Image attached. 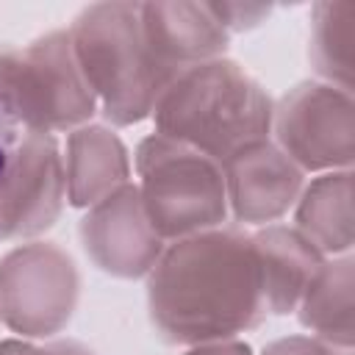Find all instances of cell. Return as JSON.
<instances>
[{
    "instance_id": "12",
    "label": "cell",
    "mask_w": 355,
    "mask_h": 355,
    "mask_svg": "<svg viewBox=\"0 0 355 355\" xmlns=\"http://www.w3.org/2000/svg\"><path fill=\"white\" fill-rule=\"evenodd\" d=\"M67 202L72 208H92L94 202L130 183L133 161L119 133L100 122H86L67 133L64 141Z\"/></svg>"
},
{
    "instance_id": "3",
    "label": "cell",
    "mask_w": 355,
    "mask_h": 355,
    "mask_svg": "<svg viewBox=\"0 0 355 355\" xmlns=\"http://www.w3.org/2000/svg\"><path fill=\"white\" fill-rule=\"evenodd\" d=\"M67 33L103 116L116 128L150 119L175 78L153 58L141 36L139 3H92Z\"/></svg>"
},
{
    "instance_id": "23",
    "label": "cell",
    "mask_w": 355,
    "mask_h": 355,
    "mask_svg": "<svg viewBox=\"0 0 355 355\" xmlns=\"http://www.w3.org/2000/svg\"><path fill=\"white\" fill-rule=\"evenodd\" d=\"M0 139H6V141H17L19 136H14V133H8V130H6L3 125H0Z\"/></svg>"
},
{
    "instance_id": "10",
    "label": "cell",
    "mask_w": 355,
    "mask_h": 355,
    "mask_svg": "<svg viewBox=\"0 0 355 355\" xmlns=\"http://www.w3.org/2000/svg\"><path fill=\"white\" fill-rule=\"evenodd\" d=\"M222 175L230 216L252 227L283 219L305 186V172L297 169L272 139L252 141L233 153L222 161Z\"/></svg>"
},
{
    "instance_id": "13",
    "label": "cell",
    "mask_w": 355,
    "mask_h": 355,
    "mask_svg": "<svg viewBox=\"0 0 355 355\" xmlns=\"http://www.w3.org/2000/svg\"><path fill=\"white\" fill-rule=\"evenodd\" d=\"M250 241L261 272L266 313H294L324 255L294 225H263L250 233Z\"/></svg>"
},
{
    "instance_id": "20",
    "label": "cell",
    "mask_w": 355,
    "mask_h": 355,
    "mask_svg": "<svg viewBox=\"0 0 355 355\" xmlns=\"http://www.w3.org/2000/svg\"><path fill=\"white\" fill-rule=\"evenodd\" d=\"M0 355H44L42 344H33L28 338H0Z\"/></svg>"
},
{
    "instance_id": "18",
    "label": "cell",
    "mask_w": 355,
    "mask_h": 355,
    "mask_svg": "<svg viewBox=\"0 0 355 355\" xmlns=\"http://www.w3.org/2000/svg\"><path fill=\"white\" fill-rule=\"evenodd\" d=\"M261 355H352V349H336L313 336H283L269 341Z\"/></svg>"
},
{
    "instance_id": "7",
    "label": "cell",
    "mask_w": 355,
    "mask_h": 355,
    "mask_svg": "<svg viewBox=\"0 0 355 355\" xmlns=\"http://www.w3.org/2000/svg\"><path fill=\"white\" fill-rule=\"evenodd\" d=\"M269 139L305 175L352 169L355 103L352 94L324 80L291 86L272 111Z\"/></svg>"
},
{
    "instance_id": "2",
    "label": "cell",
    "mask_w": 355,
    "mask_h": 355,
    "mask_svg": "<svg viewBox=\"0 0 355 355\" xmlns=\"http://www.w3.org/2000/svg\"><path fill=\"white\" fill-rule=\"evenodd\" d=\"M275 100L233 58L180 72L153 111L155 133L180 141L219 166L241 147L269 139Z\"/></svg>"
},
{
    "instance_id": "22",
    "label": "cell",
    "mask_w": 355,
    "mask_h": 355,
    "mask_svg": "<svg viewBox=\"0 0 355 355\" xmlns=\"http://www.w3.org/2000/svg\"><path fill=\"white\" fill-rule=\"evenodd\" d=\"M14 141H6L0 139V178H3V169H6V161H8V150H11Z\"/></svg>"
},
{
    "instance_id": "15",
    "label": "cell",
    "mask_w": 355,
    "mask_h": 355,
    "mask_svg": "<svg viewBox=\"0 0 355 355\" xmlns=\"http://www.w3.org/2000/svg\"><path fill=\"white\" fill-rule=\"evenodd\" d=\"M297 319L308 336L336 347L352 349L355 338V261L352 255L324 258L313 280L308 283Z\"/></svg>"
},
{
    "instance_id": "17",
    "label": "cell",
    "mask_w": 355,
    "mask_h": 355,
    "mask_svg": "<svg viewBox=\"0 0 355 355\" xmlns=\"http://www.w3.org/2000/svg\"><path fill=\"white\" fill-rule=\"evenodd\" d=\"M205 6L211 11V17L225 28L227 36L252 31L261 22H266L272 14V6H266V3H227V0H222V3H205Z\"/></svg>"
},
{
    "instance_id": "5",
    "label": "cell",
    "mask_w": 355,
    "mask_h": 355,
    "mask_svg": "<svg viewBox=\"0 0 355 355\" xmlns=\"http://www.w3.org/2000/svg\"><path fill=\"white\" fill-rule=\"evenodd\" d=\"M133 169L147 219L166 244L227 222L225 175L214 158L150 133L136 144Z\"/></svg>"
},
{
    "instance_id": "8",
    "label": "cell",
    "mask_w": 355,
    "mask_h": 355,
    "mask_svg": "<svg viewBox=\"0 0 355 355\" xmlns=\"http://www.w3.org/2000/svg\"><path fill=\"white\" fill-rule=\"evenodd\" d=\"M67 205L61 141L50 133H22L0 178V241H33Z\"/></svg>"
},
{
    "instance_id": "14",
    "label": "cell",
    "mask_w": 355,
    "mask_h": 355,
    "mask_svg": "<svg viewBox=\"0 0 355 355\" xmlns=\"http://www.w3.org/2000/svg\"><path fill=\"white\" fill-rule=\"evenodd\" d=\"M294 227L324 255H349L355 241L352 222V169L316 175L294 202Z\"/></svg>"
},
{
    "instance_id": "19",
    "label": "cell",
    "mask_w": 355,
    "mask_h": 355,
    "mask_svg": "<svg viewBox=\"0 0 355 355\" xmlns=\"http://www.w3.org/2000/svg\"><path fill=\"white\" fill-rule=\"evenodd\" d=\"M183 355H255L252 347L241 338H227V341H208V344H194L186 347Z\"/></svg>"
},
{
    "instance_id": "21",
    "label": "cell",
    "mask_w": 355,
    "mask_h": 355,
    "mask_svg": "<svg viewBox=\"0 0 355 355\" xmlns=\"http://www.w3.org/2000/svg\"><path fill=\"white\" fill-rule=\"evenodd\" d=\"M42 352L44 355H94L89 347H83L80 341H72V338L47 341V344H42Z\"/></svg>"
},
{
    "instance_id": "16",
    "label": "cell",
    "mask_w": 355,
    "mask_h": 355,
    "mask_svg": "<svg viewBox=\"0 0 355 355\" xmlns=\"http://www.w3.org/2000/svg\"><path fill=\"white\" fill-rule=\"evenodd\" d=\"M308 58L319 80L352 94L355 83V3L322 0L311 8Z\"/></svg>"
},
{
    "instance_id": "6",
    "label": "cell",
    "mask_w": 355,
    "mask_h": 355,
    "mask_svg": "<svg viewBox=\"0 0 355 355\" xmlns=\"http://www.w3.org/2000/svg\"><path fill=\"white\" fill-rule=\"evenodd\" d=\"M78 300V266L58 244L33 239L0 258V322L19 338H53L72 322Z\"/></svg>"
},
{
    "instance_id": "9",
    "label": "cell",
    "mask_w": 355,
    "mask_h": 355,
    "mask_svg": "<svg viewBox=\"0 0 355 355\" xmlns=\"http://www.w3.org/2000/svg\"><path fill=\"white\" fill-rule=\"evenodd\" d=\"M78 236L89 261L119 280L147 277L166 247L150 225L133 180L86 208Z\"/></svg>"
},
{
    "instance_id": "1",
    "label": "cell",
    "mask_w": 355,
    "mask_h": 355,
    "mask_svg": "<svg viewBox=\"0 0 355 355\" xmlns=\"http://www.w3.org/2000/svg\"><path fill=\"white\" fill-rule=\"evenodd\" d=\"M147 311L158 338L175 347L258 327L269 313L250 233L222 225L169 241L147 275Z\"/></svg>"
},
{
    "instance_id": "11",
    "label": "cell",
    "mask_w": 355,
    "mask_h": 355,
    "mask_svg": "<svg viewBox=\"0 0 355 355\" xmlns=\"http://www.w3.org/2000/svg\"><path fill=\"white\" fill-rule=\"evenodd\" d=\"M141 36L153 58L178 78L180 72L225 58L230 36L211 17L205 3L186 0H158L139 3Z\"/></svg>"
},
{
    "instance_id": "4",
    "label": "cell",
    "mask_w": 355,
    "mask_h": 355,
    "mask_svg": "<svg viewBox=\"0 0 355 355\" xmlns=\"http://www.w3.org/2000/svg\"><path fill=\"white\" fill-rule=\"evenodd\" d=\"M97 111L67 28L22 47L0 44V125L8 133H69Z\"/></svg>"
}]
</instances>
